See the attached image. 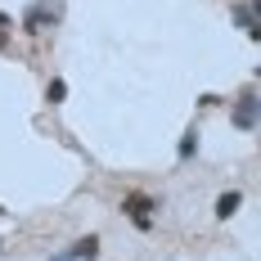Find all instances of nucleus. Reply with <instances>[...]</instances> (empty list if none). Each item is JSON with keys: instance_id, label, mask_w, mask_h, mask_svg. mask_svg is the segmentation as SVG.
Returning <instances> with one entry per match:
<instances>
[{"instance_id": "4", "label": "nucleus", "mask_w": 261, "mask_h": 261, "mask_svg": "<svg viewBox=\"0 0 261 261\" xmlns=\"http://www.w3.org/2000/svg\"><path fill=\"white\" fill-rule=\"evenodd\" d=\"M95 257H99V234H81L68 248H59L50 261H95Z\"/></svg>"}, {"instance_id": "7", "label": "nucleus", "mask_w": 261, "mask_h": 261, "mask_svg": "<svg viewBox=\"0 0 261 261\" xmlns=\"http://www.w3.org/2000/svg\"><path fill=\"white\" fill-rule=\"evenodd\" d=\"M194 153H198V126H189L180 135V144H176V162H189Z\"/></svg>"}, {"instance_id": "3", "label": "nucleus", "mask_w": 261, "mask_h": 261, "mask_svg": "<svg viewBox=\"0 0 261 261\" xmlns=\"http://www.w3.org/2000/svg\"><path fill=\"white\" fill-rule=\"evenodd\" d=\"M257 117H261V95H257V90L239 95L234 108H230V126H234V130H257Z\"/></svg>"}, {"instance_id": "9", "label": "nucleus", "mask_w": 261, "mask_h": 261, "mask_svg": "<svg viewBox=\"0 0 261 261\" xmlns=\"http://www.w3.org/2000/svg\"><path fill=\"white\" fill-rule=\"evenodd\" d=\"M5 32H9V14L0 9V36H5Z\"/></svg>"}, {"instance_id": "2", "label": "nucleus", "mask_w": 261, "mask_h": 261, "mask_svg": "<svg viewBox=\"0 0 261 261\" xmlns=\"http://www.w3.org/2000/svg\"><path fill=\"white\" fill-rule=\"evenodd\" d=\"M59 18H63V5H50V0H32V5L23 9V18H18V27H23V36H41V32H50Z\"/></svg>"}, {"instance_id": "11", "label": "nucleus", "mask_w": 261, "mask_h": 261, "mask_svg": "<svg viewBox=\"0 0 261 261\" xmlns=\"http://www.w3.org/2000/svg\"><path fill=\"white\" fill-rule=\"evenodd\" d=\"M0 216H5V207H0Z\"/></svg>"}, {"instance_id": "1", "label": "nucleus", "mask_w": 261, "mask_h": 261, "mask_svg": "<svg viewBox=\"0 0 261 261\" xmlns=\"http://www.w3.org/2000/svg\"><path fill=\"white\" fill-rule=\"evenodd\" d=\"M158 203L153 194H140V189H130V194H122V216H126L130 225L140 230V234H149L153 230V221H158Z\"/></svg>"}, {"instance_id": "10", "label": "nucleus", "mask_w": 261, "mask_h": 261, "mask_svg": "<svg viewBox=\"0 0 261 261\" xmlns=\"http://www.w3.org/2000/svg\"><path fill=\"white\" fill-rule=\"evenodd\" d=\"M0 252H5V239H0Z\"/></svg>"}, {"instance_id": "6", "label": "nucleus", "mask_w": 261, "mask_h": 261, "mask_svg": "<svg viewBox=\"0 0 261 261\" xmlns=\"http://www.w3.org/2000/svg\"><path fill=\"white\" fill-rule=\"evenodd\" d=\"M239 207H243V194H239V189H225V194L216 198V221H230Z\"/></svg>"}, {"instance_id": "5", "label": "nucleus", "mask_w": 261, "mask_h": 261, "mask_svg": "<svg viewBox=\"0 0 261 261\" xmlns=\"http://www.w3.org/2000/svg\"><path fill=\"white\" fill-rule=\"evenodd\" d=\"M234 23L243 27V32L252 36V41H257V36H261V32H257V0H248V5H239V9H234Z\"/></svg>"}, {"instance_id": "8", "label": "nucleus", "mask_w": 261, "mask_h": 261, "mask_svg": "<svg viewBox=\"0 0 261 261\" xmlns=\"http://www.w3.org/2000/svg\"><path fill=\"white\" fill-rule=\"evenodd\" d=\"M45 99H50V108H59L63 99H68V81H63V77H50V86H45Z\"/></svg>"}]
</instances>
